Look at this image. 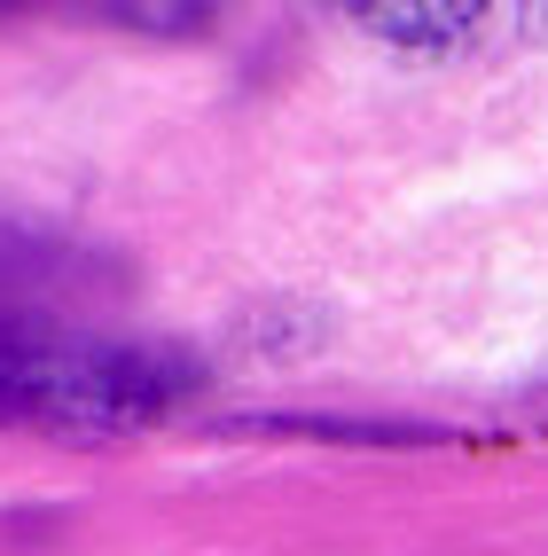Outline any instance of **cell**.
Masks as SVG:
<instances>
[{"label": "cell", "mask_w": 548, "mask_h": 556, "mask_svg": "<svg viewBox=\"0 0 548 556\" xmlns=\"http://www.w3.org/2000/svg\"><path fill=\"white\" fill-rule=\"evenodd\" d=\"M196 384V361L157 345H110V338H63L48 329L40 384H31V424L55 431H133Z\"/></svg>", "instance_id": "6da1fadb"}, {"label": "cell", "mask_w": 548, "mask_h": 556, "mask_svg": "<svg viewBox=\"0 0 548 556\" xmlns=\"http://www.w3.org/2000/svg\"><path fill=\"white\" fill-rule=\"evenodd\" d=\"M369 31H384V40H408V48H447L462 40L470 24H479L486 9H470V0H369V9H353Z\"/></svg>", "instance_id": "7a4b0ae2"}, {"label": "cell", "mask_w": 548, "mask_h": 556, "mask_svg": "<svg viewBox=\"0 0 548 556\" xmlns=\"http://www.w3.org/2000/svg\"><path fill=\"white\" fill-rule=\"evenodd\" d=\"M40 299H55V251L24 228H0V321H24Z\"/></svg>", "instance_id": "3957f363"}, {"label": "cell", "mask_w": 548, "mask_h": 556, "mask_svg": "<svg viewBox=\"0 0 548 556\" xmlns=\"http://www.w3.org/2000/svg\"><path fill=\"white\" fill-rule=\"evenodd\" d=\"M40 345H48V329H31V321H0V416H24V424H31Z\"/></svg>", "instance_id": "277c9868"}]
</instances>
